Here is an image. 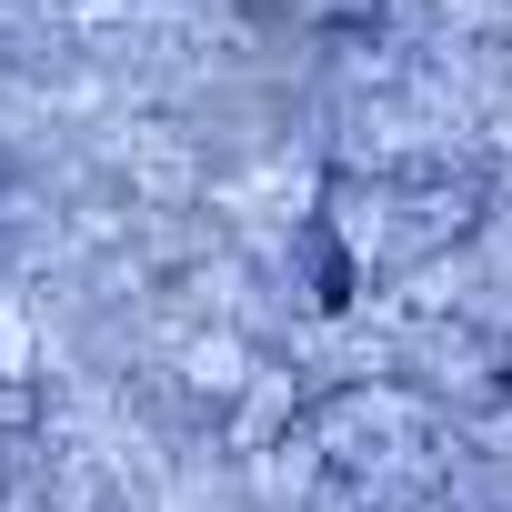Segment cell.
<instances>
[{
    "label": "cell",
    "mask_w": 512,
    "mask_h": 512,
    "mask_svg": "<svg viewBox=\"0 0 512 512\" xmlns=\"http://www.w3.org/2000/svg\"><path fill=\"white\" fill-rule=\"evenodd\" d=\"M312 452H322L342 482H382V472L412 452V432H402V412H392L382 392H342V402L312 412Z\"/></svg>",
    "instance_id": "1"
},
{
    "label": "cell",
    "mask_w": 512,
    "mask_h": 512,
    "mask_svg": "<svg viewBox=\"0 0 512 512\" xmlns=\"http://www.w3.org/2000/svg\"><path fill=\"white\" fill-rule=\"evenodd\" d=\"M0 181H11V161H0Z\"/></svg>",
    "instance_id": "6"
},
{
    "label": "cell",
    "mask_w": 512,
    "mask_h": 512,
    "mask_svg": "<svg viewBox=\"0 0 512 512\" xmlns=\"http://www.w3.org/2000/svg\"><path fill=\"white\" fill-rule=\"evenodd\" d=\"M41 492H51V512H121V502H111L101 482H81V472H71V482H41Z\"/></svg>",
    "instance_id": "4"
},
{
    "label": "cell",
    "mask_w": 512,
    "mask_h": 512,
    "mask_svg": "<svg viewBox=\"0 0 512 512\" xmlns=\"http://www.w3.org/2000/svg\"><path fill=\"white\" fill-rule=\"evenodd\" d=\"M432 392L442 402H462V412H492L502 392H512V342L502 332H472V322H452V332H432Z\"/></svg>",
    "instance_id": "2"
},
{
    "label": "cell",
    "mask_w": 512,
    "mask_h": 512,
    "mask_svg": "<svg viewBox=\"0 0 512 512\" xmlns=\"http://www.w3.org/2000/svg\"><path fill=\"white\" fill-rule=\"evenodd\" d=\"M392 201L412 211V221H402V251H432V241H452V231L472 221L482 181H472V171H442V161H432V171H412V181H402Z\"/></svg>",
    "instance_id": "3"
},
{
    "label": "cell",
    "mask_w": 512,
    "mask_h": 512,
    "mask_svg": "<svg viewBox=\"0 0 512 512\" xmlns=\"http://www.w3.org/2000/svg\"><path fill=\"white\" fill-rule=\"evenodd\" d=\"M0 512H51V492H11V502H0Z\"/></svg>",
    "instance_id": "5"
}]
</instances>
